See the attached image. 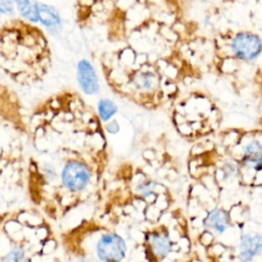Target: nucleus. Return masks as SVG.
<instances>
[{
  "instance_id": "obj_8",
  "label": "nucleus",
  "mask_w": 262,
  "mask_h": 262,
  "mask_svg": "<svg viewBox=\"0 0 262 262\" xmlns=\"http://www.w3.org/2000/svg\"><path fill=\"white\" fill-rule=\"evenodd\" d=\"M262 253V234L254 231L246 232L241 236L238 258L242 262L252 261Z\"/></svg>"
},
{
  "instance_id": "obj_19",
  "label": "nucleus",
  "mask_w": 262,
  "mask_h": 262,
  "mask_svg": "<svg viewBox=\"0 0 262 262\" xmlns=\"http://www.w3.org/2000/svg\"><path fill=\"white\" fill-rule=\"evenodd\" d=\"M76 262H86V261H84V260H78V261H76Z\"/></svg>"
},
{
  "instance_id": "obj_11",
  "label": "nucleus",
  "mask_w": 262,
  "mask_h": 262,
  "mask_svg": "<svg viewBox=\"0 0 262 262\" xmlns=\"http://www.w3.org/2000/svg\"><path fill=\"white\" fill-rule=\"evenodd\" d=\"M35 6L38 15V20L41 21L42 25H44L47 28H52L60 24V16L55 7L39 2H36Z\"/></svg>"
},
{
  "instance_id": "obj_14",
  "label": "nucleus",
  "mask_w": 262,
  "mask_h": 262,
  "mask_svg": "<svg viewBox=\"0 0 262 262\" xmlns=\"http://www.w3.org/2000/svg\"><path fill=\"white\" fill-rule=\"evenodd\" d=\"M250 84L252 87L253 95L259 101L262 103V68L258 67L256 70L253 72L251 79H250Z\"/></svg>"
},
{
  "instance_id": "obj_15",
  "label": "nucleus",
  "mask_w": 262,
  "mask_h": 262,
  "mask_svg": "<svg viewBox=\"0 0 262 262\" xmlns=\"http://www.w3.org/2000/svg\"><path fill=\"white\" fill-rule=\"evenodd\" d=\"M15 199L8 196L7 192L0 191V224L10 215V213L17 207H12Z\"/></svg>"
},
{
  "instance_id": "obj_18",
  "label": "nucleus",
  "mask_w": 262,
  "mask_h": 262,
  "mask_svg": "<svg viewBox=\"0 0 262 262\" xmlns=\"http://www.w3.org/2000/svg\"><path fill=\"white\" fill-rule=\"evenodd\" d=\"M14 11L13 1L11 0H0V13L12 14Z\"/></svg>"
},
{
  "instance_id": "obj_6",
  "label": "nucleus",
  "mask_w": 262,
  "mask_h": 262,
  "mask_svg": "<svg viewBox=\"0 0 262 262\" xmlns=\"http://www.w3.org/2000/svg\"><path fill=\"white\" fill-rule=\"evenodd\" d=\"M60 247L75 261L121 262L127 254L126 241L117 232L81 220L59 233Z\"/></svg>"
},
{
  "instance_id": "obj_13",
  "label": "nucleus",
  "mask_w": 262,
  "mask_h": 262,
  "mask_svg": "<svg viewBox=\"0 0 262 262\" xmlns=\"http://www.w3.org/2000/svg\"><path fill=\"white\" fill-rule=\"evenodd\" d=\"M13 3L16 4L17 10L24 18L32 23L38 21L36 6L31 2V0H13Z\"/></svg>"
},
{
  "instance_id": "obj_4",
  "label": "nucleus",
  "mask_w": 262,
  "mask_h": 262,
  "mask_svg": "<svg viewBox=\"0 0 262 262\" xmlns=\"http://www.w3.org/2000/svg\"><path fill=\"white\" fill-rule=\"evenodd\" d=\"M168 110L172 127L186 141L196 143L223 128V112L207 90L191 88L184 91Z\"/></svg>"
},
{
  "instance_id": "obj_1",
  "label": "nucleus",
  "mask_w": 262,
  "mask_h": 262,
  "mask_svg": "<svg viewBox=\"0 0 262 262\" xmlns=\"http://www.w3.org/2000/svg\"><path fill=\"white\" fill-rule=\"evenodd\" d=\"M194 24L177 11H160L133 26L101 68L108 87L147 112L168 108L203 77Z\"/></svg>"
},
{
  "instance_id": "obj_16",
  "label": "nucleus",
  "mask_w": 262,
  "mask_h": 262,
  "mask_svg": "<svg viewBox=\"0 0 262 262\" xmlns=\"http://www.w3.org/2000/svg\"><path fill=\"white\" fill-rule=\"evenodd\" d=\"M156 182L150 179H143L141 182H139L136 185V190L141 195H149L151 192H154L156 188Z\"/></svg>"
},
{
  "instance_id": "obj_17",
  "label": "nucleus",
  "mask_w": 262,
  "mask_h": 262,
  "mask_svg": "<svg viewBox=\"0 0 262 262\" xmlns=\"http://www.w3.org/2000/svg\"><path fill=\"white\" fill-rule=\"evenodd\" d=\"M103 129L108 134L115 135V134H117L120 131V124H119V122L116 119H112V120L107 121L106 123H104Z\"/></svg>"
},
{
  "instance_id": "obj_9",
  "label": "nucleus",
  "mask_w": 262,
  "mask_h": 262,
  "mask_svg": "<svg viewBox=\"0 0 262 262\" xmlns=\"http://www.w3.org/2000/svg\"><path fill=\"white\" fill-rule=\"evenodd\" d=\"M148 247L151 254L159 258H165L172 251V241L166 231H152L147 237Z\"/></svg>"
},
{
  "instance_id": "obj_5",
  "label": "nucleus",
  "mask_w": 262,
  "mask_h": 262,
  "mask_svg": "<svg viewBox=\"0 0 262 262\" xmlns=\"http://www.w3.org/2000/svg\"><path fill=\"white\" fill-rule=\"evenodd\" d=\"M210 41L208 70L228 81L237 79L241 70L254 63L262 55V36L249 29L218 30Z\"/></svg>"
},
{
  "instance_id": "obj_12",
  "label": "nucleus",
  "mask_w": 262,
  "mask_h": 262,
  "mask_svg": "<svg viewBox=\"0 0 262 262\" xmlns=\"http://www.w3.org/2000/svg\"><path fill=\"white\" fill-rule=\"evenodd\" d=\"M118 113V105L110 98H100L97 102V116L101 122L106 123Z\"/></svg>"
},
{
  "instance_id": "obj_3",
  "label": "nucleus",
  "mask_w": 262,
  "mask_h": 262,
  "mask_svg": "<svg viewBox=\"0 0 262 262\" xmlns=\"http://www.w3.org/2000/svg\"><path fill=\"white\" fill-rule=\"evenodd\" d=\"M60 247L52 221L37 208H15L0 224V262H53Z\"/></svg>"
},
{
  "instance_id": "obj_2",
  "label": "nucleus",
  "mask_w": 262,
  "mask_h": 262,
  "mask_svg": "<svg viewBox=\"0 0 262 262\" xmlns=\"http://www.w3.org/2000/svg\"><path fill=\"white\" fill-rule=\"evenodd\" d=\"M105 143L62 146L48 150L44 158L31 159L25 188L30 204L52 222L81 207L98 180Z\"/></svg>"
},
{
  "instance_id": "obj_10",
  "label": "nucleus",
  "mask_w": 262,
  "mask_h": 262,
  "mask_svg": "<svg viewBox=\"0 0 262 262\" xmlns=\"http://www.w3.org/2000/svg\"><path fill=\"white\" fill-rule=\"evenodd\" d=\"M203 223L208 230H212L217 233H223L230 226V220L227 213L219 208L209 211Z\"/></svg>"
},
{
  "instance_id": "obj_7",
  "label": "nucleus",
  "mask_w": 262,
  "mask_h": 262,
  "mask_svg": "<svg viewBox=\"0 0 262 262\" xmlns=\"http://www.w3.org/2000/svg\"><path fill=\"white\" fill-rule=\"evenodd\" d=\"M77 80L82 91L87 95L97 94L100 90L95 68L88 59H81L77 64Z\"/></svg>"
}]
</instances>
